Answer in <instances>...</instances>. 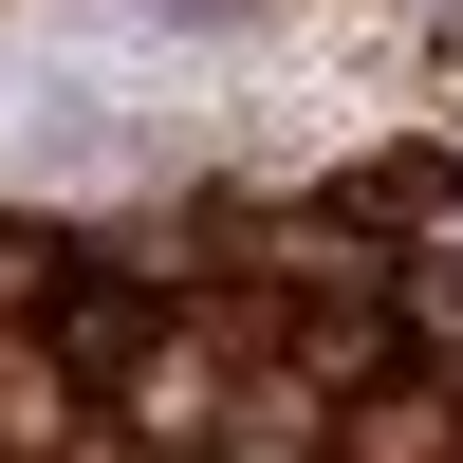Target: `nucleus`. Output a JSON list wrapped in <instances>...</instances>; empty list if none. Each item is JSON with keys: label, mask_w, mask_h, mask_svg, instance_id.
Returning a JSON list of instances; mask_svg holds the SVG:
<instances>
[{"label": "nucleus", "mask_w": 463, "mask_h": 463, "mask_svg": "<svg viewBox=\"0 0 463 463\" xmlns=\"http://www.w3.org/2000/svg\"><path fill=\"white\" fill-rule=\"evenodd\" d=\"M334 463H463V390L445 371H371V390H334Z\"/></svg>", "instance_id": "1"}, {"label": "nucleus", "mask_w": 463, "mask_h": 463, "mask_svg": "<svg viewBox=\"0 0 463 463\" xmlns=\"http://www.w3.org/2000/svg\"><path fill=\"white\" fill-rule=\"evenodd\" d=\"M334 204H353V241H427V222L463 204V167H445V148H427V130H408V148H371V167H353V185H334Z\"/></svg>", "instance_id": "2"}, {"label": "nucleus", "mask_w": 463, "mask_h": 463, "mask_svg": "<svg viewBox=\"0 0 463 463\" xmlns=\"http://www.w3.org/2000/svg\"><path fill=\"white\" fill-rule=\"evenodd\" d=\"M74 279H93V260H74L37 204H0V334H56V297H74Z\"/></svg>", "instance_id": "3"}, {"label": "nucleus", "mask_w": 463, "mask_h": 463, "mask_svg": "<svg viewBox=\"0 0 463 463\" xmlns=\"http://www.w3.org/2000/svg\"><path fill=\"white\" fill-rule=\"evenodd\" d=\"M0 445H93L74 427V371L37 353V334H0Z\"/></svg>", "instance_id": "4"}, {"label": "nucleus", "mask_w": 463, "mask_h": 463, "mask_svg": "<svg viewBox=\"0 0 463 463\" xmlns=\"http://www.w3.org/2000/svg\"><path fill=\"white\" fill-rule=\"evenodd\" d=\"M408 316H427V371L463 390V260H427V279H408Z\"/></svg>", "instance_id": "5"}]
</instances>
